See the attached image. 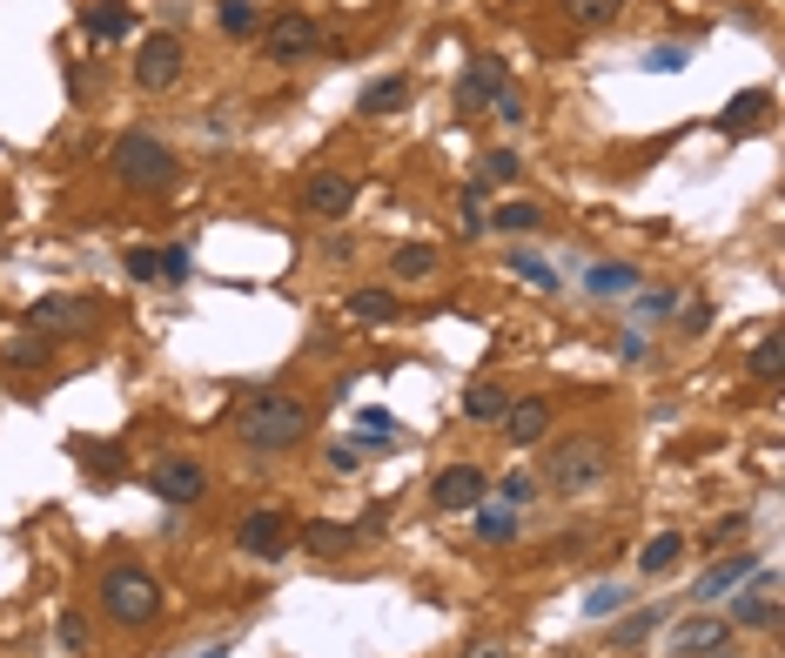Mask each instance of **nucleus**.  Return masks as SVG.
<instances>
[{
    "label": "nucleus",
    "mask_w": 785,
    "mask_h": 658,
    "mask_svg": "<svg viewBox=\"0 0 785 658\" xmlns=\"http://www.w3.org/2000/svg\"><path fill=\"white\" fill-rule=\"evenodd\" d=\"M235 437L262 457H283L309 437V403L289 396V390H255L242 410H235Z\"/></svg>",
    "instance_id": "obj_1"
},
{
    "label": "nucleus",
    "mask_w": 785,
    "mask_h": 658,
    "mask_svg": "<svg viewBox=\"0 0 785 658\" xmlns=\"http://www.w3.org/2000/svg\"><path fill=\"white\" fill-rule=\"evenodd\" d=\"M108 169H115V182H121V189H135V195H161V189H174L182 161H174V148H168L161 135L128 128V135L115 141V155H108Z\"/></svg>",
    "instance_id": "obj_2"
},
{
    "label": "nucleus",
    "mask_w": 785,
    "mask_h": 658,
    "mask_svg": "<svg viewBox=\"0 0 785 658\" xmlns=\"http://www.w3.org/2000/svg\"><path fill=\"white\" fill-rule=\"evenodd\" d=\"M611 477V444L597 431H577V437H558L551 457H544V484L558 498H577V490H597Z\"/></svg>",
    "instance_id": "obj_3"
},
{
    "label": "nucleus",
    "mask_w": 785,
    "mask_h": 658,
    "mask_svg": "<svg viewBox=\"0 0 785 658\" xmlns=\"http://www.w3.org/2000/svg\"><path fill=\"white\" fill-rule=\"evenodd\" d=\"M102 612H108L121 632H141V625H155V612H161V585L148 579L141 564H108V571H102Z\"/></svg>",
    "instance_id": "obj_4"
},
{
    "label": "nucleus",
    "mask_w": 785,
    "mask_h": 658,
    "mask_svg": "<svg viewBox=\"0 0 785 658\" xmlns=\"http://www.w3.org/2000/svg\"><path fill=\"white\" fill-rule=\"evenodd\" d=\"M95 322H102V303L95 296H41L28 309V329L34 337H95Z\"/></svg>",
    "instance_id": "obj_5"
},
{
    "label": "nucleus",
    "mask_w": 785,
    "mask_h": 658,
    "mask_svg": "<svg viewBox=\"0 0 785 658\" xmlns=\"http://www.w3.org/2000/svg\"><path fill=\"white\" fill-rule=\"evenodd\" d=\"M182 67H189V47H182V34H148L141 41V54H135V81L148 95H161V88H174V81H182Z\"/></svg>",
    "instance_id": "obj_6"
},
{
    "label": "nucleus",
    "mask_w": 785,
    "mask_h": 658,
    "mask_svg": "<svg viewBox=\"0 0 785 658\" xmlns=\"http://www.w3.org/2000/svg\"><path fill=\"white\" fill-rule=\"evenodd\" d=\"M725 625H739V632H772V625H778V571H772V564H759L752 579L739 585Z\"/></svg>",
    "instance_id": "obj_7"
},
{
    "label": "nucleus",
    "mask_w": 785,
    "mask_h": 658,
    "mask_svg": "<svg viewBox=\"0 0 785 658\" xmlns=\"http://www.w3.org/2000/svg\"><path fill=\"white\" fill-rule=\"evenodd\" d=\"M665 645L678 658H725L732 651V625L712 618V612H685V618H671V638Z\"/></svg>",
    "instance_id": "obj_8"
},
{
    "label": "nucleus",
    "mask_w": 785,
    "mask_h": 658,
    "mask_svg": "<svg viewBox=\"0 0 785 658\" xmlns=\"http://www.w3.org/2000/svg\"><path fill=\"white\" fill-rule=\"evenodd\" d=\"M484 498H490L484 464H450V470H436V484H429V505L436 511H477Z\"/></svg>",
    "instance_id": "obj_9"
},
{
    "label": "nucleus",
    "mask_w": 785,
    "mask_h": 658,
    "mask_svg": "<svg viewBox=\"0 0 785 658\" xmlns=\"http://www.w3.org/2000/svg\"><path fill=\"white\" fill-rule=\"evenodd\" d=\"M148 490H155L161 505H195L202 490H209V470H202V457H161L148 470Z\"/></svg>",
    "instance_id": "obj_10"
},
{
    "label": "nucleus",
    "mask_w": 785,
    "mask_h": 658,
    "mask_svg": "<svg viewBox=\"0 0 785 658\" xmlns=\"http://www.w3.org/2000/svg\"><path fill=\"white\" fill-rule=\"evenodd\" d=\"M262 54H269L276 67H296L316 54V21L309 14H276L269 28H262Z\"/></svg>",
    "instance_id": "obj_11"
},
{
    "label": "nucleus",
    "mask_w": 785,
    "mask_h": 658,
    "mask_svg": "<svg viewBox=\"0 0 785 658\" xmlns=\"http://www.w3.org/2000/svg\"><path fill=\"white\" fill-rule=\"evenodd\" d=\"M303 209H309L316 222H336V215H349V209H357V182H349V176H336V169H316V176L303 182Z\"/></svg>",
    "instance_id": "obj_12"
},
{
    "label": "nucleus",
    "mask_w": 785,
    "mask_h": 658,
    "mask_svg": "<svg viewBox=\"0 0 785 658\" xmlns=\"http://www.w3.org/2000/svg\"><path fill=\"white\" fill-rule=\"evenodd\" d=\"M503 88H510L503 61H497V54H477V61L464 67V81H457V108H464V115H477V108H490Z\"/></svg>",
    "instance_id": "obj_13"
},
{
    "label": "nucleus",
    "mask_w": 785,
    "mask_h": 658,
    "mask_svg": "<svg viewBox=\"0 0 785 658\" xmlns=\"http://www.w3.org/2000/svg\"><path fill=\"white\" fill-rule=\"evenodd\" d=\"M235 544H242L248 558H262V564H276V558L289 551V524H283L276 511H255V518L235 524Z\"/></svg>",
    "instance_id": "obj_14"
},
{
    "label": "nucleus",
    "mask_w": 785,
    "mask_h": 658,
    "mask_svg": "<svg viewBox=\"0 0 785 658\" xmlns=\"http://www.w3.org/2000/svg\"><path fill=\"white\" fill-rule=\"evenodd\" d=\"M759 564H765L759 551H739V558H719V564L706 571V579H698V585H691V598H698V605H712V598H725V592H739V585L752 579V571H759Z\"/></svg>",
    "instance_id": "obj_15"
},
{
    "label": "nucleus",
    "mask_w": 785,
    "mask_h": 658,
    "mask_svg": "<svg viewBox=\"0 0 785 658\" xmlns=\"http://www.w3.org/2000/svg\"><path fill=\"white\" fill-rule=\"evenodd\" d=\"M671 618V605H645V612H632V618H618V625H611L604 632V651H638L658 625Z\"/></svg>",
    "instance_id": "obj_16"
},
{
    "label": "nucleus",
    "mask_w": 785,
    "mask_h": 658,
    "mask_svg": "<svg viewBox=\"0 0 785 658\" xmlns=\"http://www.w3.org/2000/svg\"><path fill=\"white\" fill-rule=\"evenodd\" d=\"M544 431H551V403H544V396H523V403L503 410V437H510V444H538Z\"/></svg>",
    "instance_id": "obj_17"
},
{
    "label": "nucleus",
    "mask_w": 785,
    "mask_h": 658,
    "mask_svg": "<svg viewBox=\"0 0 785 658\" xmlns=\"http://www.w3.org/2000/svg\"><path fill=\"white\" fill-rule=\"evenodd\" d=\"M303 544H309L316 558H342V551H357L363 538H357V524H336V518H309V524H303Z\"/></svg>",
    "instance_id": "obj_18"
},
{
    "label": "nucleus",
    "mask_w": 785,
    "mask_h": 658,
    "mask_svg": "<svg viewBox=\"0 0 785 658\" xmlns=\"http://www.w3.org/2000/svg\"><path fill=\"white\" fill-rule=\"evenodd\" d=\"M135 28V14H128V0H95V8L81 14V34L87 41H121Z\"/></svg>",
    "instance_id": "obj_19"
},
{
    "label": "nucleus",
    "mask_w": 785,
    "mask_h": 658,
    "mask_svg": "<svg viewBox=\"0 0 785 658\" xmlns=\"http://www.w3.org/2000/svg\"><path fill=\"white\" fill-rule=\"evenodd\" d=\"M772 108V95L765 88H752V95H739V102H725V115H719V135H745V128H759V115Z\"/></svg>",
    "instance_id": "obj_20"
},
{
    "label": "nucleus",
    "mask_w": 785,
    "mask_h": 658,
    "mask_svg": "<svg viewBox=\"0 0 785 658\" xmlns=\"http://www.w3.org/2000/svg\"><path fill=\"white\" fill-rule=\"evenodd\" d=\"M503 410H510V396H503L497 383L464 390V417H470V424H503Z\"/></svg>",
    "instance_id": "obj_21"
},
{
    "label": "nucleus",
    "mask_w": 785,
    "mask_h": 658,
    "mask_svg": "<svg viewBox=\"0 0 785 658\" xmlns=\"http://www.w3.org/2000/svg\"><path fill=\"white\" fill-rule=\"evenodd\" d=\"M403 102H410V81H403V74H390V81H376V88H363L357 115H396Z\"/></svg>",
    "instance_id": "obj_22"
},
{
    "label": "nucleus",
    "mask_w": 785,
    "mask_h": 658,
    "mask_svg": "<svg viewBox=\"0 0 785 658\" xmlns=\"http://www.w3.org/2000/svg\"><path fill=\"white\" fill-rule=\"evenodd\" d=\"M584 289H591V296H632V289H638V269H632V263H597V269L584 276Z\"/></svg>",
    "instance_id": "obj_23"
},
{
    "label": "nucleus",
    "mask_w": 785,
    "mask_h": 658,
    "mask_svg": "<svg viewBox=\"0 0 785 658\" xmlns=\"http://www.w3.org/2000/svg\"><path fill=\"white\" fill-rule=\"evenodd\" d=\"M390 276H403V283H423V276H436V250H429V242H403V250L390 256Z\"/></svg>",
    "instance_id": "obj_24"
},
{
    "label": "nucleus",
    "mask_w": 785,
    "mask_h": 658,
    "mask_svg": "<svg viewBox=\"0 0 785 658\" xmlns=\"http://www.w3.org/2000/svg\"><path fill=\"white\" fill-rule=\"evenodd\" d=\"M484 229H503V235H531V229H544V209L538 202H503Z\"/></svg>",
    "instance_id": "obj_25"
},
{
    "label": "nucleus",
    "mask_w": 785,
    "mask_h": 658,
    "mask_svg": "<svg viewBox=\"0 0 785 658\" xmlns=\"http://www.w3.org/2000/svg\"><path fill=\"white\" fill-rule=\"evenodd\" d=\"M678 558H685V538H678V531H658V538L645 544V558H638V571H651V579H665V571H671Z\"/></svg>",
    "instance_id": "obj_26"
},
{
    "label": "nucleus",
    "mask_w": 785,
    "mask_h": 658,
    "mask_svg": "<svg viewBox=\"0 0 785 658\" xmlns=\"http://www.w3.org/2000/svg\"><path fill=\"white\" fill-rule=\"evenodd\" d=\"M497 498H503L510 511H531V505L544 498V484H538L531 470H510V477H497Z\"/></svg>",
    "instance_id": "obj_27"
},
{
    "label": "nucleus",
    "mask_w": 785,
    "mask_h": 658,
    "mask_svg": "<svg viewBox=\"0 0 785 658\" xmlns=\"http://www.w3.org/2000/svg\"><path fill=\"white\" fill-rule=\"evenodd\" d=\"M215 21H222V34H235V41H248V34L262 28L255 0H215Z\"/></svg>",
    "instance_id": "obj_28"
},
{
    "label": "nucleus",
    "mask_w": 785,
    "mask_h": 658,
    "mask_svg": "<svg viewBox=\"0 0 785 658\" xmlns=\"http://www.w3.org/2000/svg\"><path fill=\"white\" fill-rule=\"evenodd\" d=\"M403 303L390 296V289H357V296H349V316H357V322H390Z\"/></svg>",
    "instance_id": "obj_29"
},
{
    "label": "nucleus",
    "mask_w": 785,
    "mask_h": 658,
    "mask_svg": "<svg viewBox=\"0 0 785 658\" xmlns=\"http://www.w3.org/2000/svg\"><path fill=\"white\" fill-rule=\"evenodd\" d=\"M778 370H785V343H778V329H765L759 350H752V376L759 383H778Z\"/></svg>",
    "instance_id": "obj_30"
},
{
    "label": "nucleus",
    "mask_w": 785,
    "mask_h": 658,
    "mask_svg": "<svg viewBox=\"0 0 785 658\" xmlns=\"http://www.w3.org/2000/svg\"><path fill=\"white\" fill-rule=\"evenodd\" d=\"M558 8H564L577 28H604V21H618V8H625V0H558Z\"/></svg>",
    "instance_id": "obj_31"
},
{
    "label": "nucleus",
    "mask_w": 785,
    "mask_h": 658,
    "mask_svg": "<svg viewBox=\"0 0 785 658\" xmlns=\"http://www.w3.org/2000/svg\"><path fill=\"white\" fill-rule=\"evenodd\" d=\"M510 276H523V283H531V289H544V296L558 289V269H551L544 256H523V250L510 256Z\"/></svg>",
    "instance_id": "obj_32"
},
{
    "label": "nucleus",
    "mask_w": 785,
    "mask_h": 658,
    "mask_svg": "<svg viewBox=\"0 0 785 658\" xmlns=\"http://www.w3.org/2000/svg\"><path fill=\"white\" fill-rule=\"evenodd\" d=\"M0 357H8L14 370H34V363H47V357H54V343H47V337H21V343H8Z\"/></svg>",
    "instance_id": "obj_33"
},
{
    "label": "nucleus",
    "mask_w": 785,
    "mask_h": 658,
    "mask_svg": "<svg viewBox=\"0 0 785 658\" xmlns=\"http://www.w3.org/2000/svg\"><path fill=\"white\" fill-rule=\"evenodd\" d=\"M745 531H752V518H745V511H725V518L706 531V544H698V551H725V544H732V538H745Z\"/></svg>",
    "instance_id": "obj_34"
},
{
    "label": "nucleus",
    "mask_w": 785,
    "mask_h": 658,
    "mask_svg": "<svg viewBox=\"0 0 785 658\" xmlns=\"http://www.w3.org/2000/svg\"><path fill=\"white\" fill-rule=\"evenodd\" d=\"M477 531H484V544H510L517 538V511H484L477 505Z\"/></svg>",
    "instance_id": "obj_35"
},
{
    "label": "nucleus",
    "mask_w": 785,
    "mask_h": 658,
    "mask_svg": "<svg viewBox=\"0 0 785 658\" xmlns=\"http://www.w3.org/2000/svg\"><path fill=\"white\" fill-rule=\"evenodd\" d=\"M81 464L102 477H121V444H81Z\"/></svg>",
    "instance_id": "obj_36"
},
{
    "label": "nucleus",
    "mask_w": 785,
    "mask_h": 658,
    "mask_svg": "<svg viewBox=\"0 0 785 658\" xmlns=\"http://www.w3.org/2000/svg\"><path fill=\"white\" fill-rule=\"evenodd\" d=\"M625 605H632V592H625V585H597V592L584 598V612H591V618H611V612H625Z\"/></svg>",
    "instance_id": "obj_37"
},
{
    "label": "nucleus",
    "mask_w": 785,
    "mask_h": 658,
    "mask_svg": "<svg viewBox=\"0 0 785 658\" xmlns=\"http://www.w3.org/2000/svg\"><path fill=\"white\" fill-rule=\"evenodd\" d=\"M517 169H523V161H517L510 148H490V161H484V176H490V182H517Z\"/></svg>",
    "instance_id": "obj_38"
},
{
    "label": "nucleus",
    "mask_w": 785,
    "mask_h": 658,
    "mask_svg": "<svg viewBox=\"0 0 785 658\" xmlns=\"http://www.w3.org/2000/svg\"><path fill=\"white\" fill-rule=\"evenodd\" d=\"M685 61H691V47H651V54H645V67H651V74H678Z\"/></svg>",
    "instance_id": "obj_39"
},
{
    "label": "nucleus",
    "mask_w": 785,
    "mask_h": 658,
    "mask_svg": "<svg viewBox=\"0 0 785 658\" xmlns=\"http://www.w3.org/2000/svg\"><path fill=\"white\" fill-rule=\"evenodd\" d=\"M490 108H497V121H503V128H523V95H517V88H503Z\"/></svg>",
    "instance_id": "obj_40"
},
{
    "label": "nucleus",
    "mask_w": 785,
    "mask_h": 658,
    "mask_svg": "<svg viewBox=\"0 0 785 658\" xmlns=\"http://www.w3.org/2000/svg\"><path fill=\"white\" fill-rule=\"evenodd\" d=\"M87 645V618L81 612H61V651H81Z\"/></svg>",
    "instance_id": "obj_41"
},
{
    "label": "nucleus",
    "mask_w": 785,
    "mask_h": 658,
    "mask_svg": "<svg viewBox=\"0 0 785 658\" xmlns=\"http://www.w3.org/2000/svg\"><path fill=\"white\" fill-rule=\"evenodd\" d=\"M128 276H135V283L161 276V256H155V250H128Z\"/></svg>",
    "instance_id": "obj_42"
},
{
    "label": "nucleus",
    "mask_w": 785,
    "mask_h": 658,
    "mask_svg": "<svg viewBox=\"0 0 785 658\" xmlns=\"http://www.w3.org/2000/svg\"><path fill=\"white\" fill-rule=\"evenodd\" d=\"M189 269H195V256H189V250H161V276H168V283H182Z\"/></svg>",
    "instance_id": "obj_43"
},
{
    "label": "nucleus",
    "mask_w": 785,
    "mask_h": 658,
    "mask_svg": "<svg viewBox=\"0 0 785 658\" xmlns=\"http://www.w3.org/2000/svg\"><path fill=\"white\" fill-rule=\"evenodd\" d=\"M357 431H376V437H390V431H396V417H390V410H363V417H357Z\"/></svg>",
    "instance_id": "obj_44"
},
{
    "label": "nucleus",
    "mask_w": 785,
    "mask_h": 658,
    "mask_svg": "<svg viewBox=\"0 0 785 658\" xmlns=\"http://www.w3.org/2000/svg\"><path fill=\"white\" fill-rule=\"evenodd\" d=\"M645 350H651V343L638 337V329H625V337H618V357H625V363H645Z\"/></svg>",
    "instance_id": "obj_45"
},
{
    "label": "nucleus",
    "mask_w": 785,
    "mask_h": 658,
    "mask_svg": "<svg viewBox=\"0 0 785 658\" xmlns=\"http://www.w3.org/2000/svg\"><path fill=\"white\" fill-rule=\"evenodd\" d=\"M671 303H678V296H671V289H645V303H638V309H645V316H665V309H671Z\"/></svg>",
    "instance_id": "obj_46"
}]
</instances>
